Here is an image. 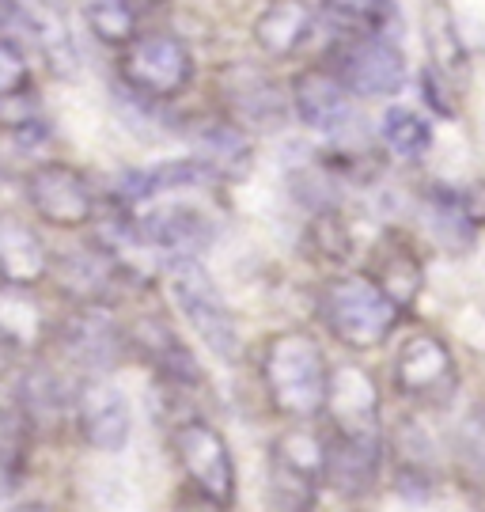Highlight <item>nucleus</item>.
Segmentation results:
<instances>
[{"label": "nucleus", "mask_w": 485, "mask_h": 512, "mask_svg": "<svg viewBox=\"0 0 485 512\" xmlns=\"http://www.w3.org/2000/svg\"><path fill=\"white\" fill-rule=\"evenodd\" d=\"M262 380L270 391V403L285 418H315L326 410L330 365L323 346L304 330H285L266 342Z\"/></svg>", "instance_id": "obj_1"}, {"label": "nucleus", "mask_w": 485, "mask_h": 512, "mask_svg": "<svg viewBox=\"0 0 485 512\" xmlns=\"http://www.w3.org/2000/svg\"><path fill=\"white\" fill-rule=\"evenodd\" d=\"M319 315L326 330L349 349H376L391 338L402 319L395 296L379 285L376 277L342 274L330 277L319 293Z\"/></svg>", "instance_id": "obj_2"}, {"label": "nucleus", "mask_w": 485, "mask_h": 512, "mask_svg": "<svg viewBox=\"0 0 485 512\" xmlns=\"http://www.w3.org/2000/svg\"><path fill=\"white\" fill-rule=\"evenodd\" d=\"M118 76L126 92L167 103L194 84V54L179 35L141 31L126 50H118Z\"/></svg>", "instance_id": "obj_3"}, {"label": "nucleus", "mask_w": 485, "mask_h": 512, "mask_svg": "<svg viewBox=\"0 0 485 512\" xmlns=\"http://www.w3.org/2000/svg\"><path fill=\"white\" fill-rule=\"evenodd\" d=\"M171 296L179 304L182 319L194 327V334L213 349L216 357H224V361L239 357L235 315L198 258H175L171 262Z\"/></svg>", "instance_id": "obj_4"}, {"label": "nucleus", "mask_w": 485, "mask_h": 512, "mask_svg": "<svg viewBox=\"0 0 485 512\" xmlns=\"http://www.w3.org/2000/svg\"><path fill=\"white\" fill-rule=\"evenodd\" d=\"M330 69L353 99H391L406 88V54L387 35H342L330 50Z\"/></svg>", "instance_id": "obj_5"}, {"label": "nucleus", "mask_w": 485, "mask_h": 512, "mask_svg": "<svg viewBox=\"0 0 485 512\" xmlns=\"http://www.w3.org/2000/svg\"><path fill=\"white\" fill-rule=\"evenodd\" d=\"M395 387L425 406H444L459 391V365L451 357L444 338H436L429 330L410 334L395 357Z\"/></svg>", "instance_id": "obj_6"}, {"label": "nucleus", "mask_w": 485, "mask_h": 512, "mask_svg": "<svg viewBox=\"0 0 485 512\" xmlns=\"http://www.w3.org/2000/svg\"><path fill=\"white\" fill-rule=\"evenodd\" d=\"M326 471V448L304 429H288L273 444L270 494L281 512H307Z\"/></svg>", "instance_id": "obj_7"}, {"label": "nucleus", "mask_w": 485, "mask_h": 512, "mask_svg": "<svg viewBox=\"0 0 485 512\" xmlns=\"http://www.w3.org/2000/svg\"><path fill=\"white\" fill-rule=\"evenodd\" d=\"M175 452L201 497L213 501L216 509H228L235 501V463L228 440L205 421H182L175 433Z\"/></svg>", "instance_id": "obj_8"}, {"label": "nucleus", "mask_w": 485, "mask_h": 512, "mask_svg": "<svg viewBox=\"0 0 485 512\" xmlns=\"http://www.w3.org/2000/svg\"><path fill=\"white\" fill-rule=\"evenodd\" d=\"M27 202L54 228H84L95 220V190L72 164H38L27 175Z\"/></svg>", "instance_id": "obj_9"}, {"label": "nucleus", "mask_w": 485, "mask_h": 512, "mask_svg": "<svg viewBox=\"0 0 485 512\" xmlns=\"http://www.w3.org/2000/svg\"><path fill=\"white\" fill-rule=\"evenodd\" d=\"M220 99L239 129H281L288 118V95L258 65H228L220 73Z\"/></svg>", "instance_id": "obj_10"}, {"label": "nucleus", "mask_w": 485, "mask_h": 512, "mask_svg": "<svg viewBox=\"0 0 485 512\" xmlns=\"http://www.w3.org/2000/svg\"><path fill=\"white\" fill-rule=\"evenodd\" d=\"M288 107L300 118V126L311 133H345L353 126V92L345 88L338 73L330 65H311L292 76V92H288Z\"/></svg>", "instance_id": "obj_11"}, {"label": "nucleus", "mask_w": 485, "mask_h": 512, "mask_svg": "<svg viewBox=\"0 0 485 512\" xmlns=\"http://www.w3.org/2000/svg\"><path fill=\"white\" fill-rule=\"evenodd\" d=\"M137 243L175 258H198L213 243V220L201 213L198 205H156L152 213L133 217Z\"/></svg>", "instance_id": "obj_12"}, {"label": "nucleus", "mask_w": 485, "mask_h": 512, "mask_svg": "<svg viewBox=\"0 0 485 512\" xmlns=\"http://www.w3.org/2000/svg\"><path fill=\"white\" fill-rule=\"evenodd\" d=\"M76 421H80V433L91 448L99 452H122L133 429V410L129 399L107 380H91L80 387L76 395Z\"/></svg>", "instance_id": "obj_13"}, {"label": "nucleus", "mask_w": 485, "mask_h": 512, "mask_svg": "<svg viewBox=\"0 0 485 512\" xmlns=\"http://www.w3.org/2000/svg\"><path fill=\"white\" fill-rule=\"evenodd\" d=\"M57 342L80 368H110L122 353V330L110 323L99 304H80L57 327Z\"/></svg>", "instance_id": "obj_14"}, {"label": "nucleus", "mask_w": 485, "mask_h": 512, "mask_svg": "<svg viewBox=\"0 0 485 512\" xmlns=\"http://www.w3.org/2000/svg\"><path fill=\"white\" fill-rule=\"evenodd\" d=\"M326 410L334 418V433H357V437H379V395L372 376L357 365L330 368V391Z\"/></svg>", "instance_id": "obj_15"}, {"label": "nucleus", "mask_w": 485, "mask_h": 512, "mask_svg": "<svg viewBox=\"0 0 485 512\" xmlns=\"http://www.w3.org/2000/svg\"><path fill=\"white\" fill-rule=\"evenodd\" d=\"M425 213L432 220V232L448 247L463 251L474 247V236L485 228V183L470 186H432L425 198Z\"/></svg>", "instance_id": "obj_16"}, {"label": "nucleus", "mask_w": 485, "mask_h": 512, "mask_svg": "<svg viewBox=\"0 0 485 512\" xmlns=\"http://www.w3.org/2000/svg\"><path fill=\"white\" fill-rule=\"evenodd\" d=\"M129 342L141 353L148 365L160 372L167 384L175 387H198L201 384V365L190 353V346L182 342L171 323H163L156 315H144L129 330Z\"/></svg>", "instance_id": "obj_17"}, {"label": "nucleus", "mask_w": 485, "mask_h": 512, "mask_svg": "<svg viewBox=\"0 0 485 512\" xmlns=\"http://www.w3.org/2000/svg\"><path fill=\"white\" fill-rule=\"evenodd\" d=\"M54 270L65 296H72L76 304H99L103 308V300L114 293V277L122 270V262L103 243H88V247H76V251L57 258Z\"/></svg>", "instance_id": "obj_18"}, {"label": "nucleus", "mask_w": 485, "mask_h": 512, "mask_svg": "<svg viewBox=\"0 0 485 512\" xmlns=\"http://www.w3.org/2000/svg\"><path fill=\"white\" fill-rule=\"evenodd\" d=\"M315 35V12L307 0H273L266 12L254 19V42L273 61L296 57Z\"/></svg>", "instance_id": "obj_19"}, {"label": "nucleus", "mask_w": 485, "mask_h": 512, "mask_svg": "<svg viewBox=\"0 0 485 512\" xmlns=\"http://www.w3.org/2000/svg\"><path fill=\"white\" fill-rule=\"evenodd\" d=\"M50 274L46 243L31 224L0 213V285L31 289Z\"/></svg>", "instance_id": "obj_20"}, {"label": "nucleus", "mask_w": 485, "mask_h": 512, "mask_svg": "<svg viewBox=\"0 0 485 512\" xmlns=\"http://www.w3.org/2000/svg\"><path fill=\"white\" fill-rule=\"evenodd\" d=\"M379 437H357V433H334L326 444V471L323 478L334 482L342 494L360 497L376 486L379 475Z\"/></svg>", "instance_id": "obj_21"}, {"label": "nucleus", "mask_w": 485, "mask_h": 512, "mask_svg": "<svg viewBox=\"0 0 485 512\" xmlns=\"http://www.w3.org/2000/svg\"><path fill=\"white\" fill-rule=\"evenodd\" d=\"M190 145L194 156L213 167L216 179H239L243 171H251V141L232 118H201L198 126H190Z\"/></svg>", "instance_id": "obj_22"}, {"label": "nucleus", "mask_w": 485, "mask_h": 512, "mask_svg": "<svg viewBox=\"0 0 485 512\" xmlns=\"http://www.w3.org/2000/svg\"><path fill=\"white\" fill-rule=\"evenodd\" d=\"M31 410L19 384L0 380V471L4 475H23L27 467V452H31Z\"/></svg>", "instance_id": "obj_23"}, {"label": "nucleus", "mask_w": 485, "mask_h": 512, "mask_svg": "<svg viewBox=\"0 0 485 512\" xmlns=\"http://www.w3.org/2000/svg\"><path fill=\"white\" fill-rule=\"evenodd\" d=\"M31 38H35L38 54L50 61V69L57 76L72 80L80 73V50H76V38L69 31L65 8H38V4H31Z\"/></svg>", "instance_id": "obj_24"}, {"label": "nucleus", "mask_w": 485, "mask_h": 512, "mask_svg": "<svg viewBox=\"0 0 485 512\" xmlns=\"http://www.w3.org/2000/svg\"><path fill=\"white\" fill-rule=\"evenodd\" d=\"M42 334H46V315L27 296V289L0 285V346L23 353V349H35Z\"/></svg>", "instance_id": "obj_25"}, {"label": "nucleus", "mask_w": 485, "mask_h": 512, "mask_svg": "<svg viewBox=\"0 0 485 512\" xmlns=\"http://www.w3.org/2000/svg\"><path fill=\"white\" fill-rule=\"evenodd\" d=\"M379 137L391 156L406 160V164H417L425 160V152L432 148V126L429 118L414 107H387L383 118H379Z\"/></svg>", "instance_id": "obj_26"}, {"label": "nucleus", "mask_w": 485, "mask_h": 512, "mask_svg": "<svg viewBox=\"0 0 485 512\" xmlns=\"http://www.w3.org/2000/svg\"><path fill=\"white\" fill-rule=\"evenodd\" d=\"M80 16L88 23L95 42H103L107 50H126L133 38L141 35L137 27V8L129 0H80Z\"/></svg>", "instance_id": "obj_27"}, {"label": "nucleus", "mask_w": 485, "mask_h": 512, "mask_svg": "<svg viewBox=\"0 0 485 512\" xmlns=\"http://www.w3.org/2000/svg\"><path fill=\"white\" fill-rule=\"evenodd\" d=\"M421 27H425V46H429L432 69H440L444 76L463 73V65H467V46H463V38L455 31V19H451L444 0H429V4H425Z\"/></svg>", "instance_id": "obj_28"}, {"label": "nucleus", "mask_w": 485, "mask_h": 512, "mask_svg": "<svg viewBox=\"0 0 485 512\" xmlns=\"http://www.w3.org/2000/svg\"><path fill=\"white\" fill-rule=\"evenodd\" d=\"M323 8L342 35H387L395 23L391 0H323Z\"/></svg>", "instance_id": "obj_29"}, {"label": "nucleus", "mask_w": 485, "mask_h": 512, "mask_svg": "<svg viewBox=\"0 0 485 512\" xmlns=\"http://www.w3.org/2000/svg\"><path fill=\"white\" fill-rule=\"evenodd\" d=\"M27 88H35L27 57H23V50H19L16 42L0 38V103L19 92H27Z\"/></svg>", "instance_id": "obj_30"}, {"label": "nucleus", "mask_w": 485, "mask_h": 512, "mask_svg": "<svg viewBox=\"0 0 485 512\" xmlns=\"http://www.w3.org/2000/svg\"><path fill=\"white\" fill-rule=\"evenodd\" d=\"M459 452L467 459V467L474 471V478L485 482V406L467 414L463 421V433H459Z\"/></svg>", "instance_id": "obj_31"}, {"label": "nucleus", "mask_w": 485, "mask_h": 512, "mask_svg": "<svg viewBox=\"0 0 485 512\" xmlns=\"http://www.w3.org/2000/svg\"><path fill=\"white\" fill-rule=\"evenodd\" d=\"M421 95L429 99V107L436 110V114H444V118H451L455 114V103H451L448 95V76L440 73V69H421Z\"/></svg>", "instance_id": "obj_32"}, {"label": "nucleus", "mask_w": 485, "mask_h": 512, "mask_svg": "<svg viewBox=\"0 0 485 512\" xmlns=\"http://www.w3.org/2000/svg\"><path fill=\"white\" fill-rule=\"evenodd\" d=\"M129 4H133L137 12H148V8H160L163 0H129Z\"/></svg>", "instance_id": "obj_33"}, {"label": "nucleus", "mask_w": 485, "mask_h": 512, "mask_svg": "<svg viewBox=\"0 0 485 512\" xmlns=\"http://www.w3.org/2000/svg\"><path fill=\"white\" fill-rule=\"evenodd\" d=\"M12 512H50L46 505H19V509H12Z\"/></svg>", "instance_id": "obj_34"}, {"label": "nucleus", "mask_w": 485, "mask_h": 512, "mask_svg": "<svg viewBox=\"0 0 485 512\" xmlns=\"http://www.w3.org/2000/svg\"><path fill=\"white\" fill-rule=\"evenodd\" d=\"M4 194H8V171L0 167V198H4Z\"/></svg>", "instance_id": "obj_35"}, {"label": "nucleus", "mask_w": 485, "mask_h": 512, "mask_svg": "<svg viewBox=\"0 0 485 512\" xmlns=\"http://www.w3.org/2000/svg\"><path fill=\"white\" fill-rule=\"evenodd\" d=\"M31 4H38V8H61V0H31Z\"/></svg>", "instance_id": "obj_36"}]
</instances>
